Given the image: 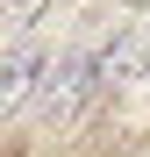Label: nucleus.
Masks as SVG:
<instances>
[{
  "mask_svg": "<svg viewBox=\"0 0 150 157\" xmlns=\"http://www.w3.org/2000/svg\"><path fill=\"white\" fill-rule=\"evenodd\" d=\"M86 100H93V57H57L43 71V121H57V128H71L86 114Z\"/></svg>",
  "mask_w": 150,
  "mask_h": 157,
  "instance_id": "obj_1",
  "label": "nucleus"
},
{
  "mask_svg": "<svg viewBox=\"0 0 150 157\" xmlns=\"http://www.w3.org/2000/svg\"><path fill=\"white\" fill-rule=\"evenodd\" d=\"M0 14H7L14 29H36V21L50 14V0H0Z\"/></svg>",
  "mask_w": 150,
  "mask_h": 157,
  "instance_id": "obj_4",
  "label": "nucleus"
},
{
  "mask_svg": "<svg viewBox=\"0 0 150 157\" xmlns=\"http://www.w3.org/2000/svg\"><path fill=\"white\" fill-rule=\"evenodd\" d=\"M136 57H143V36H114V43L93 57V93H114L121 78L136 71Z\"/></svg>",
  "mask_w": 150,
  "mask_h": 157,
  "instance_id": "obj_3",
  "label": "nucleus"
},
{
  "mask_svg": "<svg viewBox=\"0 0 150 157\" xmlns=\"http://www.w3.org/2000/svg\"><path fill=\"white\" fill-rule=\"evenodd\" d=\"M43 71H50V57H43V43H29L21 36L7 57H0V114H14L21 100H29L36 86H43Z\"/></svg>",
  "mask_w": 150,
  "mask_h": 157,
  "instance_id": "obj_2",
  "label": "nucleus"
}]
</instances>
